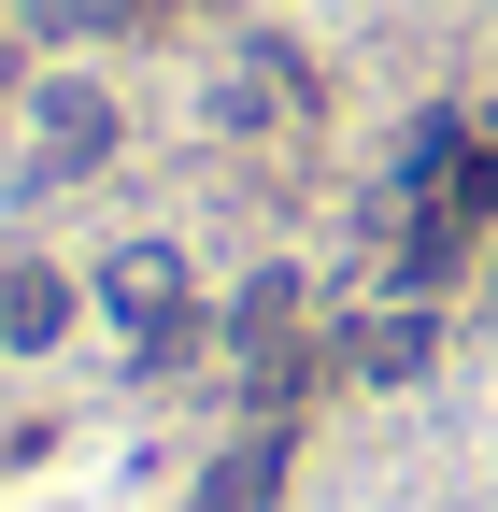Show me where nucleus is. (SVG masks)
Segmentation results:
<instances>
[{
    "label": "nucleus",
    "instance_id": "1",
    "mask_svg": "<svg viewBox=\"0 0 498 512\" xmlns=\"http://www.w3.org/2000/svg\"><path fill=\"white\" fill-rule=\"evenodd\" d=\"M100 313H114L157 370L200 342V299H185V256H171V242H129V256H114V271H100Z\"/></svg>",
    "mask_w": 498,
    "mask_h": 512
},
{
    "label": "nucleus",
    "instance_id": "2",
    "mask_svg": "<svg viewBox=\"0 0 498 512\" xmlns=\"http://www.w3.org/2000/svg\"><path fill=\"white\" fill-rule=\"evenodd\" d=\"M285 470H299V427H285V413H257V427H242L228 456L200 470V498H185V512H271V498H285Z\"/></svg>",
    "mask_w": 498,
    "mask_h": 512
},
{
    "label": "nucleus",
    "instance_id": "3",
    "mask_svg": "<svg viewBox=\"0 0 498 512\" xmlns=\"http://www.w3.org/2000/svg\"><path fill=\"white\" fill-rule=\"evenodd\" d=\"M100 157H114V100L86 72H57L43 86V171H100Z\"/></svg>",
    "mask_w": 498,
    "mask_h": 512
},
{
    "label": "nucleus",
    "instance_id": "4",
    "mask_svg": "<svg viewBox=\"0 0 498 512\" xmlns=\"http://www.w3.org/2000/svg\"><path fill=\"white\" fill-rule=\"evenodd\" d=\"M57 328H72V271H43V256H0V342H57Z\"/></svg>",
    "mask_w": 498,
    "mask_h": 512
},
{
    "label": "nucleus",
    "instance_id": "5",
    "mask_svg": "<svg viewBox=\"0 0 498 512\" xmlns=\"http://www.w3.org/2000/svg\"><path fill=\"white\" fill-rule=\"evenodd\" d=\"M342 370H356V384H413V370H427V313H385V328H342Z\"/></svg>",
    "mask_w": 498,
    "mask_h": 512
}]
</instances>
